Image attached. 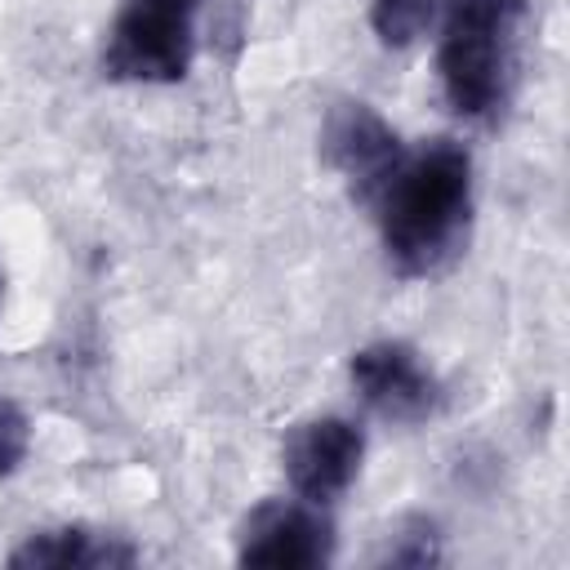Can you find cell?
<instances>
[{
    "instance_id": "cell-1",
    "label": "cell",
    "mask_w": 570,
    "mask_h": 570,
    "mask_svg": "<svg viewBox=\"0 0 570 570\" xmlns=\"http://www.w3.org/2000/svg\"><path fill=\"white\" fill-rule=\"evenodd\" d=\"M370 205L396 272L432 276L468 240L472 160L454 138H432L414 151H401L396 169L383 178Z\"/></svg>"
},
{
    "instance_id": "cell-2",
    "label": "cell",
    "mask_w": 570,
    "mask_h": 570,
    "mask_svg": "<svg viewBox=\"0 0 570 570\" xmlns=\"http://www.w3.org/2000/svg\"><path fill=\"white\" fill-rule=\"evenodd\" d=\"M525 0H454L441 27L436 71L459 116H490L508 98L521 49Z\"/></svg>"
},
{
    "instance_id": "cell-3",
    "label": "cell",
    "mask_w": 570,
    "mask_h": 570,
    "mask_svg": "<svg viewBox=\"0 0 570 570\" xmlns=\"http://www.w3.org/2000/svg\"><path fill=\"white\" fill-rule=\"evenodd\" d=\"M191 13L156 9L129 0L120 18L107 31L102 67L111 80H138V85H169L183 80L191 67Z\"/></svg>"
},
{
    "instance_id": "cell-4",
    "label": "cell",
    "mask_w": 570,
    "mask_h": 570,
    "mask_svg": "<svg viewBox=\"0 0 570 570\" xmlns=\"http://www.w3.org/2000/svg\"><path fill=\"white\" fill-rule=\"evenodd\" d=\"M330 557H334V525L321 512V503H307V499L258 503L236 534L240 566L303 570V566H325Z\"/></svg>"
},
{
    "instance_id": "cell-5",
    "label": "cell",
    "mask_w": 570,
    "mask_h": 570,
    "mask_svg": "<svg viewBox=\"0 0 570 570\" xmlns=\"http://www.w3.org/2000/svg\"><path fill=\"white\" fill-rule=\"evenodd\" d=\"M365 459V432L338 414L325 419H307L298 428H289L285 445H281V463H285V481L294 485L298 499L307 503H334L361 472Z\"/></svg>"
},
{
    "instance_id": "cell-6",
    "label": "cell",
    "mask_w": 570,
    "mask_h": 570,
    "mask_svg": "<svg viewBox=\"0 0 570 570\" xmlns=\"http://www.w3.org/2000/svg\"><path fill=\"white\" fill-rule=\"evenodd\" d=\"M347 374H352L356 396H361L374 414H383V419H392V423H419V419L436 414V405H441V383H436V374H432V370L423 365V356H419L410 343H401V338H379V343L352 352Z\"/></svg>"
},
{
    "instance_id": "cell-7",
    "label": "cell",
    "mask_w": 570,
    "mask_h": 570,
    "mask_svg": "<svg viewBox=\"0 0 570 570\" xmlns=\"http://www.w3.org/2000/svg\"><path fill=\"white\" fill-rule=\"evenodd\" d=\"M321 151L325 160L352 183V191L370 205L374 191L383 187V178L396 169L401 160V138L392 134V125L365 107V102H338L325 120V134H321Z\"/></svg>"
},
{
    "instance_id": "cell-8",
    "label": "cell",
    "mask_w": 570,
    "mask_h": 570,
    "mask_svg": "<svg viewBox=\"0 0 570 570\" xmlns=\"http://www.w3.org/2000/svg\"><path fill=\"white\" fill-rule=\"evenodd\" d=\"M138 548L125 543L120 534H98L89 525H58L31 534L22 548L9 552V566L31 570V566H53V570H111V566H134Z\"/></svg>"
},
{
    "instance_id": "cell-9",
    "label": "cell",
    "mask_w": 570,
    "mask_h": 570,
    "mask_svg": "<svg viewBox=\"0 0 570 570\" xmlns=\"http://www.w3.org/2000/svg\"><path fill=\"white\" fill-rule=\"evenodd\" d=\"M436 0H370V27L383 45L405 49L432 27Z\"/></svg>"
},
{
    "instance_id": "cell-10",
    "label": "cell",
    "mask_w": 570,
    "mask_h": 570,
    "mask_svg": "<svg viewBox=\"0 0 570 570\" xmlns=\"http://www.w3.org/2000/svg\"><path fill=\"white\" fill-rule=\"evenodd\" d=\"M27 450H31L27 414H22L9 396H0V476H9V472L27 459Z\"/></svg>"
},
{
    "instance_id": "cell-11",
    "label": "cell",
    "mask_w": 570,
    "mask_h": 570,
    "mask_svg": "<svg viewBox=\"0 0 570 570\" xmlns=\"http://www.w3.org/2000/svg\"><path fill=\"white\" fill-rule=\"evenodd\" d=\"M138 4H156V9H178V13H196L200 0H138Z\"/></svg>"
},
{
    "instance_id": "cell-12",
    "label": "cell",
    "mask_w": 570,
    "mask_h": 570,
    "mask_svg": "<svg viewBox=\"0 0 570 570\" xmlns=\"http://www.w3.org/2000/svg\"><path fill=\"white\" fill-rule=\"evenodd\" d=\"M0 294H4V276H0Z\"/></svg>"
}]
</instances>
